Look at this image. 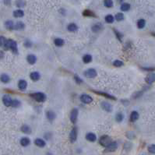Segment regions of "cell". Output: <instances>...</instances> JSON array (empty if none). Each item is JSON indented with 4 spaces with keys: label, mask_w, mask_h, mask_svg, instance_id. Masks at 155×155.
<instances>
[{
    "label": "cell",
    "mask_w": 155,
    "mask_h": 155,
    "mask_svg": "<svg viewBox=\"0 0 155 155\" xmlns=\"http://www.w3.org/2000/svg\"><path fill=\"white\" fill-rule=\"evenodd\" d=\"M83 15L84 17H96V15L94 12H92L90 10H85L84 11H83Z\"/></svg>",
    "instance_id": "obj_20"
},
{
    "label": "cell",
    "mask_w": 155,
    "mask_h": 155,
    "mask_svg": "<svg viewBox=\"0 0 155 155\" xmlns=\"http://www.w3.org/2000/svg\"><path fill=\"white\" fill-rule=\"evenodd\" d=\"M101 29V25L100 23L94 24V25L92 27V30L94 32H98Z\"/></svg>",
    "instance_id": "obj_35"
},
{
    "label": "cell",
    "mask_w": 155,
    "mask_h": 155,
    "mask_svg": "<svg viewBox=\"0 0 155 155\" xmlns=\"http://www.w3.org/2000/svg\"><path fill=\"white\" fill-rule=\"evenodd\" d=\"M24 45H25L27 48H30V46L32 45V43L30 41H25V44H24Z\"/></svg>",
    "instance_id": "obj_44"
},
{
    "label": "cell",
    "mask_w": 155,
    "mask_h": 155,
    "mask_svg": "<svg viewBox=\"0 0 155 155\" xmlns=\"http://www.w3.org/2000/svg\"><path fill=\"white\" fill-rule=\"evenodd\" d=\"M30 77L33 81H38L41 78V75L38 72H32L30 74Z\"/></svg>",
    "instance_id": "obj_13"
},
{
    "label": "cell",
    "mask_w": 155,
    "mask_h": 155,
    "mask_svg": "<svg viewBox=\"0 0 155 155\" xmlns=\"http://www.w3.org/2000/svg\"><path fill=\"white\" fill-rule=\"evenodd\" d=\"M78 109L77 108H74L72 110L70 113V121L73 123H76L77 121V118H78Z\"/></svg>",
    "instance_id": "obj_5"
},
{
    "label": "cell",
    "mask_w": 155,
    "mask_h": 155,
    "mask_svg": "<svg viewBox=\"0 0 155 155\" xmlns=\"http://www.w3.org/2000/svg\"><path fill=\"white\" fill-rule=\"evenodd\" d=\"M115 20L117 21H122L124 20V15L123 13H117L115 15Z\"/></svg>",
    "instance_id": "obj_36"
},
{
    "label": "cell",
    "mask_w": 155,
    "mask_h": 155,
    "mask_svg": "<svg viewBox=\"0 0 155 155\" xmlns=\"http://www.w3.org/2000/svg\"><path fill=\"white\" fill-rule=\"evenodd\" d=\"M27 61L28 62L29 64L34 65V63H36V62H37V57L33 54L28 55H27Z\"/></svg>",
    "instance_id": "obj_12"
},
{
    "label": "cell",
    "mask_w": 155,
    "mask_h": 155,
    "mask_svg": "<svg viewBox=\"0 0 155 155\" xmlns=\"http://www.w3.org/2000/svg\"><path fill=\"white\" fill-rule=\"evenodd\" d=\"M3 55H4V54H3V52L0 51V58H2V57H3Z\"/></svg>",
    "instance_id": "obj_46"
},
{
    "label": "cell",
    "mask_w": 155,
    "mask_h": 155,
    "mask_svg": "<svg viewBox=\"0 0 155 155\" xmlns=\"http://www.w3.org/2000/svg\"><path fill=\"white\" fill-rule=\"evenodd\" d=\"M20 105V101H19L18 100H13L12 101V107L13 108H18Z\"/></svg>",
    "instance_id": "obj_39"
},
{
    "label": "cell",
    "mask_w": 155,
    "mask_h": 155,
    "mask_svg": "<svg viewBox=\"0 0 155 155\" xmlns=\"http://www.w3.org/2000/svg\"><path fill=\"white\" fill-rule=\"evenodd\" d=\"M77 29H78V27H77L76 24L74 23H71L67 26V30H69V32H75L76 30H77Z\"/></svg>",
    "instance_id": "obj_16"
},
{
    "label": "cell",
    "mask_w": 155,
    "mask_h": 155,
    "mask_svg": "<svg viewBox=\"0 0 155 155\" xmlns=\"http://www.w3.org/2000/svg\"><path fill=\"white\" fill-rule=\"evenodd\" d=\"M92 59H93L92 56H91V55H89V54H86V55H85L83 57V63H91Z\"/></svg>",
    "instance_id": "obj_25"
},
{
    "label": "cell",
    "mask_w": 155,
    "mask_h": 155,
    "mask_svg": "<svg viewBox=\"0 0 155 155\" xmlns=\"http://www.w3.org/2000/svg\"><path fill=\"white\" fill-rule=\"evenodd\" d=\"M115 30V33L116 34V36L118 37V38H119V39L120 40V41H122V35L120 33H119V32H118L117 30Z\"/></svg>",
    "instance_id": "obj_43"
},
{
    "label": "cell",
    "mask_w": 155,
    "mask_h": 155,
    "mask_svg": "<svg viewBox=\"0 0 155 155\" xmlns=\"http://www.w3.org/2000/svg\"><path fill=\"white\" fill-rule=\"evenodd\" d=\"M121 10L123 11V12H127L130 10V5L127 2H125V3H122V6H121Z\"/></svg>",
    "instance_id": "obj_30"
},
{
    "label": "cell",
    "mask_w": 155,
    "mask_h": 155,
    "mask_svg": "<svg viewBox=\"0 0 155 155\" xmlns=\"http://www.w3.org/2000/svg\"><path fill=\"white\" fill-rule=\"evenodd\" d=\"M94 93H96V94H98L99 95H102V96H104V97H106L107 98H109V99H111V100H115V98L113 97V96H111L110 94H106V93H103V92H99V91H94Z\"/></svg>",
    "instance_id": "obj_23"
},
{
    "label": "cell",
    "mask_w": 155,
    "mask_h": 155,
    "mask_svg": "<svg viewBox=\"0 0 155 155\" xmlns=\"http://www.w3.org/2000/svg\"><path fill=\"white\" fill-rule=\"evenodd\" d=\"M4 48L6 49V50H10L13 51L14 53H17L18 51H17V42L13 41V40H6V44L4 45Z\"/></svg>",
    "instance_id": "obj_1"
},
{
    "label": "cell",
    "mask_w": 155,
    "mask_h": 155,
    "mask_svg": "<svg viewBox=\"0 0 155 155\" xmlns=\"http://www.w3.org/2000/svg\"><path fill=\"white\" fill-rule=\"evenodd\" d=\"M76 139H77V129L76 128H73L69 133V139L71 143H74L76 142Z\"/></svg>",
    "instance_id": "obj_9"
},
{
    "label": "cell",
    "mask_w": 155,
    "mask_h": 155,
    "mask_svg": "<svg viewBox=\"0 0 155 155\" xmlns=\"http://www.w3.org/2000/svg\"><path fill=\"white\" fill-rule=\"evenodd\" d=\"M4 3L6 5H9L10 3V0H4Z\"/></svg>",
    "instance_id": "obj_45"
},
{
    "label": "cell",
    "mask_w": 155,
    "mask_h": 155,
    "mask_svg": "<svg viewBox=\"0 0 155 155\" xmlns=\"http://www.w3.org/2000/svg\"><path fill=\"white\" fill-rule=\"evenodd\" d=\"M26 2L23 1V0H17V2H16V5L18 7H23L25 6Z\"/></svg>",
    "instance_id": "obj_38"
},
{
    "label": "cell",
    "mask_w": 155,
    "mask_h": 155,
    "mask_svg": "<svg viewBox=\"0 0 155 155\" xmlns=\"http://www.w3.org/2000/svg\"><path fill=\"white\" fill-rule=\"evenodd\" d=\"M30 144V140L29 138L23 137L20 139V144L22 145L23 147H27Z\"/></svg>",
    "instance_id": "obj_21"
},
{
    "label": "cell",
    "mask_w": 155,
    "mask_h": 155,
    "mask_svg": "<svg viewBox=\"0 0 155 155\" xmlns=\"http://www.w3.org/2000/svg\"><path fill=\"white\" fill-rule=\"evenodd\" d=\"M27 83L25 80H21L19 81V83H18V87H19L21 91H24V90L27 88Z\"/></svg>",
    "instance_id": "obj_15"
},
{
    "label": "cell",
    "mask_w": 155,
    "mask_h": 155,
    "mask_svg": "<svg viewBox=\"0 0 155 155\" xmlns=\"http://www.w3.org/2000/svg\"><path fill=\"white\" fill-rule=\"evenodd\" d=\"M34 144L36 146H38V147H44L45 146V141L42 139H36L34 140Z\"/></svg>",
    "instance_id": "obj_18"
},
{
    "label": "cell",
    "mask_w": 155,
    "mask_h": 155,
    "mask_svg": "<svg viewBox=\"0 0 155 155\" xmlns=\"http://www.w3.org/2000/svg\"><path fill=\"white\" fill-rule=\"evenodd\" d=\"M30 97L32 98L33 99H34L38 102H44L46 100V95L44 93H41V92H36V93H33V94H30Z\"/></svg>",
    "instance_id": "obj_2"
},
{
    "label": "cell",
    "mask_w": 155,
    "mask_h": 155,
    "mask_svg": "<svg viewBox=\"0 0 155 155\" xmlns=\"http://www.w3.org/2000/svg\"><path fill=\"white\" fill-rule=\"evenodd\" d=\"M5 27H6L8 30H13L14 29V23L13 21L8 20L5 23Z\"/></svg>",
    "instance_id": "obj_29"
},
{
    "label": "cell",
    "mask_w": 155,
    "mask_h": 155,
    "mask_svg": "<svg viewBox=\"0 0 155 155\" xmlns=\"http://www.w3.org/2000/svg\"><path fill=\"white\" fill-rule=\"evenodd\" d=\"M12 98L10 95H4L3 98H2V102H3V104L6 107H10L12 105Z\"/></svg>",
    "instance_id": "obj_7"
},
{
    "label": "cell",
    "mask_w": 155,
    "mask_h": 155,
    "mask_svg": "<svg viewBox=\"0 0 155 155\" xmlns=\"http://www.w3.org/2000/svg\"><path fill=\"white\" fill-rule=\"evenodd\" d=\"M21 131L23 133H26V134H30V133H31V129L28 126L24 125L21 127Z\"/></svg>",
    "instance_id": "obj_26"
},
{
    "label": "cell",
    "mask_w": 155,
    "mask_h": 155,
    "mask_svg": "<svg viewBox=\"0 0 155 155\" xmlns=\"http://www.w3.org/2000/svg\"><path fill=\"white\" fill-rule=\"evenodd\" d=\"M138 119H139V113L137 112V111H132L131 115H130V121L132 122H134Z\"/></svg>",
    "instance_id": "obj_19"
},
{
    "label": "cell",
    "mask_w": 155,
    "mask_h": 155,
    "mask_svg": "<svg viewBox=\"0 0 155 155\" xmlns=\"http://www.w3.org/2000/svg\"><path fill=\"white\" fill-rule=\"evenodd\" d=\"M24 27H25L24 23L20 21V22H17V23L14 25V29L15 30H23L24 28Z\"/></svg>",
    "instance_id": "obj_31"
},
{
    "label": "cell",
    "mask_w": 155,
    "mask_h": 155,
    "mask_svg": "<svg viewBox=\"0 0 155 155\" xmlns=\"http://www.w3.org/2000/svg\"><path fill=\"white\" fill-rule=\"evenodd\" d=\"M101 108H103L104 111H108V112H111V110H112V106H111V104L110 103H108V102H105V101H103L101 103Z\"/></svg>",
    "instance_id": "obj_11"
},
{
    "label": "cell",
    "mask_w": 155,
    "mask_h": 155,
    "mask_svg": "<svg viewBox=\"0 0 155 155\" xmlns=\"http://www.w3.org/2000/svg\"><path fill=\"white\" fill-rule=\"evenodd\" d=\"M46 116H47L48 119L52 122V121H53L55 118H56V115H55V113L53 111H48V112L46 113Z\"/></svg>",
    "instance_id": "obj_17"
},
{
    "label": "cell",
    "mask_w": 155,
    "mask_h": 155,
    "mask_svg": "<svg viewBox=\"0 0 155 155\" xmlns=\"http://www.w3.org/2000/svg\"><path fill=\"white\" fill-rule=\"evenodd\" d=\"M84 76L86 78H94L97 76V71L94 69H88L84 72Z\"/></svg>",
    "instance_id": "obj_4"
},
{
    "label": "cell",
    "mask_w": 155,
    "mask_h": 155,
    "mask_svg": "<svg viewBox=\"0 0 155 155\" xmlns=\"http://www.w3.org/2000/svg\"><path fill=\"white\" fill-rule=\"evenodd\" d=\"M24 15V13L23 10H17L13 12V16L17 18H19V17H23Z\"/></svg>",
    "instance_id": "obj_27"
},
{
    "label": "cell",
    "mask_w": 155,
    "mask_h": 155,
    "mask_svg": "<svg viewBox=\"0 0 155 155\" xmlns=\"http://www.w3.org/2000/svg\"><path fill=\"white\" fill-rule=\"evenodd\" d=\"M113 65H114V66H115V67H121L123 66L124 63H123V62H122L121 60H115L113 62Z\"/></svg>",
    "instance_id": "obj_37"
},
{
    "label": "cell",
    "mask_w": 155,
    "mask_h": 155,
    "mask_svg": "<svg viewBox=\"0 0 155 155\" xmlns=\"http://www.w3.org/2000/svg\"><path fill=\"white\" fill-rule=\"evenodd\" d=\"M80 100L84 104H90L93 101V98L88 94H83L80 96Z\"/></svg>",
    "instance_id": "obj_6"
},
{
    "label": "cell",
    "mask_w": 155,
    "mask_h": 155,
    "mask_svg": "<svg viewBox=\"0 0 155 155\" xmlns=\"http://www.w3.org/2000/svg\"><path fill=\"white\" fill-rule=\"evenodd\" d=\"M148 151L151 154H155V145L151 144L148 147Z\"/></svg>",
    "instance_id": "obj_40"
},
{
    "label": "cell",
    "mask_w": 155,
    "mask_h": 155,
    "mask_svg": "<svg viewBox=\"0 0 155 155\" xmlns=\"http://www.w3.org/2000/svg\"><path fill=\"white\" fill-rule=\"evenodd\" d=\"M124 119V115H123V114L122 113H118L116 115V116H115V119L118 122H122V120Z\"/></svg>",
    "instance_id": "obj_34"
},
{
    "label": "cell",
    "mask_w": 155,
    "mask_h": 155,
    "mask_svg": "<svg viewBox=\"0 0 155 155\" xmlns=\"http://www.w3.org/2000/svg\"><path fill=\"white\" fill-rule=\"evenodd\" d=\"M146 82L148 84H152L153 83L155 82V73H150L148 75L146 76Z\"/></svg>",
    "instance_id": "obj_8"
},
{
    "label": "cell",
    "mask_w": 155,
    "mask_h": 155,
    "mask_svg": "<svg viewBox=\"0 0 155 155\" xmlns=\"http://www.w3.org/2000/svg\"><path fill=\"white\" fill-rule=\"evenodd\" d=\"M64 40H63L62 38H55L54 40V44L57 47H62L64 45Z\"/></svg>",
    "instance_id": "obj_22"
},
{
    "label": "cell",
    "mask_w": 155,
    "mask_h": 155,
    "mask_svg": "<svg viewBox=\"0 0 155 155\" xmlns=\"http://www.w3.org/2000/svg\"><path fill=\"white\" fill-rule=\"evenodd\" d=\"M112 142L111 141V138L108 136H102L100 138V140H99V143L101 146L106 147L108 145H109Z\"/></svg>",
    "instance_id": "obj_3"
},
{
    "label": "cell",
    "mask_w": 155,
    "mask_h": 155,
    "mask_svg": "<svg viewBox=\"0 0 155 155\" xmlns=\"http://www.w3.org/2000/svg\"><path fill=\"white\" fill-rule=\"evenodd\" d=\"M6 40L3 36H0V47H4Z\"/></svg>",
    "instance_id": "obj_41"
},
{
    "label": "cell",
    "mask_w": 155,
    "mask_h": 155,
    "mask_svg": "<svg viewBox=\"0 0 155 155\" xmlns=\"http://www.w3.org/2000/svg\"><path fill=\"white\" fill-rule=\"evenodd\" d=\"M0 80H1L2 83H7L10 82V76L7 75V74H2V75L0 76Z\"/></svg>",
    "instance_id": "obj_24"
},
{
    "label": "cell",
    "mask_w": 155,
    "mask_h": 155,
    "mask_svg": "<svg viewBox=\"0 0 155 155\" xmlns=\"http://www.w3.org/2000/svg\"><path fill=\"white\" fill-rule=\"evenodd\" d=\"M146 25V21L144 19H140L137 21V27L139 29H143Z\"/></svg>",
    "instance_id": "obj_32"
},
{
    "label": "cell",
    "mask_w": 155,
    "mask_h": 155,
    "mask_svg": "<svg viewBox=\"0 0 155 155\" xmlns=\"http://www.w3.org/2000/svg\"><path fill=\"white\" fill-rule=\"evenodd\" d=\"M104 20H105V22L108 23H112L114 22V20H115V17L112 16V15L108 14V15H107L106 17H105Z\"/></svg>",
    "instance_id": "obj_28"
},
{
    "label": "cell",
    "mask_w": 155,
    "mask_h": 155,
    "mask_svg": "<svg viewBox=\"0 0 155 155\" xmlns=\"http://www.w3.org/2000/svg\"><path fill=\"white\" fill-rule=\"evenodd\" d=\"M74 78H75V80H76V82L77 83H83V80H82V79H80V77L79 76H77V75H76L75 76H74Z\"/></svg>",
    "instance_id": "obj_42"
},
{
    "label": "cell",
    "mask_w": 155,
    "mask_h": 155,
    "mask_svg": "<svg viewBox=\"0 0 155 155\" xmlns=\"http://www.w3.org/2000/svg\"><path fill=\"white\" fill-rule=\"evenodd\" d=\"M86 139L90 142H94L97 139V136L93 132H89L86 135Z\"/></svg>",
    "instance_id": "obj_14"
},
{
    "label": "cell",
    "mask_w": 155,
    "mask_h": 155,
    "mask_svg": "<svg viewBox=\"0 0 155 155\" xmlns=\"http://www.w3.org/2000/svg\"><path fill=\"white\" fill-rule=\"evenodd\" d=\"M104 5L107 8H111L113 6V1L112 0H104Z\"/></svg>",
    "instance_id": "obj_33"
},
{
    "label": "cell",
    "mask_w": 155,
    "mask_h": 155,
    "mask_svg": "<svg viewBox=\"0 0 155 155\" xmlns=\"http://www.w3.org/2000/svg\"><path fill=\"white\" fill-rule=\"evenodd\" d=\"M118 148V144L116 142H111L109 145L106 147V151L108 152H112L115 151Z\"/></svg>",
    "instance_id": "obj_10"
}]
</instances>
